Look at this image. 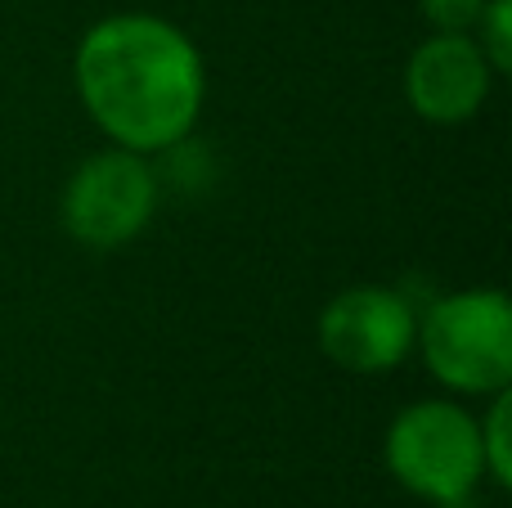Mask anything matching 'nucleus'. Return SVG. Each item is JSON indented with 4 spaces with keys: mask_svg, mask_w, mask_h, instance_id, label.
Masks as SVG:
<instances>
[{
    "mask_svg": "<svg viewBox=\"0 0 512 508\" xmlns=\"http://www.w3.org/2000/svg\"><path fill=\"white\" fill-rule=\"evenodd\" d=\"M77 86L95 122L126 149H167L203 104V59L158 18H108L77 50Z\"/></svg>",
    "mask_w": 512,
    "mask_h": 508,
    "instance_id": "f257e3e1",
    "label": "nucleus"
},
{
    "mask_svg": "<svg viewBox=\"0 0 512 508\" xmlns=\"http://www.w3.org/2000/svg\"><path fill=\"white\" fill-rule=\"evenodd\" d=\"M427 369L454 392H499L512 378V311L495 288L445 297L423 320Z\"/></svg>",
    "mask_w": 512,
    "mask_h": 508,
    "instance_id": "f03ea898",
    "label": "nucleus"
},
{
    "mask_svg": "<svg viewBox=\"0 0 512 508\" xmlns=\"http://www.w3.org/2000/svg\"><path fill=\"white\" fill-rule=\"evenodd\" d=\"M387 464L400 486L436 504H459L472 495L486 455L481 428L459 405L423 401L405 410L387 432Z\"/></svg>",
    "mask_w": 512,
    "mask_h": 508,
    "instance_id": "7ed1b4c3",
    "label": "nucleus"
},
{
    "mask_svg": "<svg viewBox=\"0 0 512 508\" xmlns=\"http://www.w3.org/2000/svg\"><path fill=\"white\" fill-rule=\"evenodd\" d=\"M153 212V176L135 153H99L72 176L63 194L68 234L90 248H117L135 239Z\"/></svg>",
    "mask_w": 512,
    "mask_h": 508,
    "instance_id": "20e7f679",
    "label": "nucleus"
},
{
    "mask_svg": "<svg viewBox=\"0 0 512 508\" xmlns=\"http://www.w3.org/2000/svg\"><path fill=\"white\" fill-rule=\"evenodd\" d=\"M414 342V311L391 288H346L319 315V347L351 374H382Z\"/></svg>",
    "mask_w": 512,
    "mask_h": 508,
    "instance_id": "39448f33",
    "label": "nucleus"
},
{
    "mask_svg": "<svg viewBox=\"0 0 512 508\" xmlns=\"http://www.w3.org/2000/svg\"><path fill=\"white\" fill-rule=\"evenodd\" d=\"M409 99L427 122H463L486 104L490 90V59L477 41L463 32H445L436 41L418 45L409 59Z\"/></svg>",
    "mask_w": 512,
    "mask_h": 508,
    "instance_id": "423d86ee",
    "label": "nucleus"
},
{
    "mask_svg": "<svg viewBox=\"0 0 512 508\" xmlns=\"http://www.w3.org/2000/svg\"><path fill=\"white\" fill-rule=\"evenodd\" d=\"M481 455H486L490 473L499 477V482H512V464H508V396H499L495 410H490L486 428H481Z\"/></svg>",
    "mask_w": 512,
    "mask_h": 508,
    "instance_id": "0eeeda50",
    "label": "nucleus"
},
{
    "mask_svg": "<svg viewBox=\"0 0 512 508\" xmlns=\"http://www.w3.org/2000/svg\"><path fill=\"white\" fill-rule=\"evenodd\" d=\"M490 0H423V14L432 18L441 32H468L481 23Z\"/></svg>",
    "mask_w": 512,
    "mask_h": 508,
    "instance_id": "6e6552de",
    "label": "nucleus"
},
{
    "mask_svg": "<svg viewBox=\"0 0 512 508\" xmlns=\"http://www.w3.org/2000/svg\"><path fill=\"white\" fill-rule=\"evenodd\" d=\"M508 14H512V0H490L486 14H481L477 27H486V45H490V68L504 72L512 63V36H508Z\"/></svg>",
    "mask_w": 512,
    "mask_h": 508,
    "instance_id": "1a4fd4ad",
    "label": "nucleus"
}]
</instances>
